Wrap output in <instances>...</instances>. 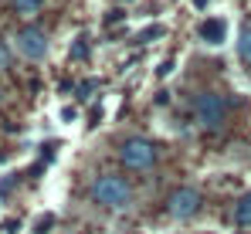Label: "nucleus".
Segmentation results:
<instances>
[{
  "mask_svg": "<svg viewBox=\"0 0 251 234\" xmlns=\"http://www.w3.org/2000/svg\"><path fill=\"white\" fill-rule=\"evenodd\" d=\"M194 34H197V41L204 48H224V44L234 41V24H231V17L224 10H210V14H204L197 21Z\"/></svg>",
  "mask_w": 251,
  "mask_h": 234,
  "instance_id": "1",
  "label": "nucleus"
},
{
  "mask_svg": "<svg viewBox=\"0 0 251 234\" xmlns=\"http://www.w3.org/2000/svg\"><path fill=\"white\" fill-rule=\"evenodd\" d=\"M92 197H95V204H102L105 210H126L129 200H132V190H129V183H126L123 177L102 173V177H95V183H92Z\"/></svg>",
  "mask_w": 251,
  "mask_h": 234,
  "instance_id": "2",
  "label": "nucleus"
},
{
  "mask_svg": "<svg viewBox=\"0 0 251 234\" xmlns=\"http://www.w3.org/2000/svg\"><path fill=\"white\" fill-rule=\"evenodd\" d=\"M194 116H197V122H201L204 129H221V126L227 122V99L217 95V92H204V95H197V102H194Z\"/></svg>",
  "mask_w": 251,
  "mask_h": 234,
  "instance_id": "3",
  "label": "nucleus"
},
{
  "mask_svg": "<svg viewBox=\"0 0 251 234\" xmlns=\"http://www.w3.org/2000/svg\"><path fill=\"white\" fill-rule=\"evenodd\" d=\"M14 48H17V54L27 58V61H44L48 51H51V41H48V34H44L41 27H24V31H17Z\"/></svg>",
  "mask_w": 251,
  "mask_h": 234,
  "instance_id": "4",
  "label": "nucleus"
},
{
  "mask_svg": "<svg viewBox=\"0 0 251 234\" xmlns=\"http://www.w3.org/2000/svg\"><path fill=\"white\" fill-rule=\"evenodd\" d=\"M123 163L129 170H153V163H156V150H153V143L150 139H139V136H132V139H126L123 143Z\"/></svg>",
  "mask_w": 251,
  "mask_h": 234,
  "instance_id": "5",
  "label": "nucleus"
},
{
  "mask_svg": "<svg viewBox=\"0 0 251 234\" xmlns=\"http://www.w3.org/2000/svg\"><path fill=\"white\" fill-rule=\"evenodd\" d=\"M197 210H201V194H197L194 187H180L176 194L170 197V214H173L176 221H190Z\"/></svg>",
  "mask_w": 251,
  "mask_h": 234,
  "instance_id": "6",
  "label": "nucleus"
},
{
  "mask_svg": "<svg viewBox=\"0 0 251 234\" xmlns=\"http://www.w3.org/2000/svg\"><path fill=\"white\" fill-rule=\"evenodd\" d=\"M170 27L167 24H160V21H150V24H139L136 27V41L139 44H156V41H167Z\"/></svg>",
  "mask_w": 251,
  "mask_h": 234,
  "instance_id": "7",
  "label": "nucleus"
},
{
  "mask_svg": "<svg viewBox=\"0 0 251 234\" xmlns=\"http://www.w3.org/2000/svg\"><path fill=\"white\" fill-rule=\"evenodd\" d=\"M234 48H238V58L251 65V27H241L238 34H234Z\"/></svg>",
  "mask_w": 251,
  "mask_h": 234,
  "instance_id": "8",
  "label": "nucleus"
},
{
  "mask_svg": "<svg viewBox=\"0 0 251 234\" xmlns=\"http://www.w3.org/2000/svg\"><path fill=\"white\" fill-rule=\"evenodd\" d=\"M234 217H238V224L241 228H251V190L241 200H238V210H234Z\"/></svg>",
  "mask_w": 251,
  "mask_h": 234,
  "instance_id": "9",
  "label": "nucleus"
},
{
  "mask_svg": "<svg viewBox=\"0 0 251 234\" xmlns=\"http://www.w3.org/2000/svg\"><path fill=\"white\" fill-rule=\"evenodd\" d=\"M176 65H180V58H163V61H156V72H153V78H156V81L170 78L173 72H176Z\"/></svg>",
  "mask_w": 251,
  "mask_h": 234,
  "instance_id": "10",
  "label": "nucleus"
},
{
  "mask_svg": "<svg viewBox=\"0 0 251 234\" xmlns=\"http://www.w3.org/2000/svg\"><path fill=\"white\" fill-rule=\"evenodd\" d=\"M14 10H17L21 17H34V14L41 10V0H14Z\"/></svg>",
  "mask_w": 251,
  "mask_h": 234,
  "instance_id": "11",
  "label": "nucleus"
},
{
  "mask_svg": "<svg viewBox=\"0 0 251 234\" xmlns=\"http://www.w3.org/2000/svg\"><path fill=\"white\" fill-rule=\"evenodd\" d=\"M58 116H61V126H75V122H78V109H75V105H61Z\"/></svg>",
  "mask_w": 251,
  "mask_h": 234,
  "instance_id": "12",
  "label": "nucleus"
},
{
  "mask_svg": "<svg viewBox=\"0 0 251 234\" xmlns=\"http://www.w3.org/2000/svg\"><path fill=\"white\" fill-rule=\"evenodd\" d=\"M51 224H54V217H51V214L38 217V221H34V234H48V231H51Z\"/></svg>",
  "mask_w": 251,
  "mask_h": 234,
  "instance_id": "13",
  "label": "nucleus"
},
{
  "mask_svg": "<svg viewBox=\"0 0 251 234\" xmlns=\"http://www.w3.org/2000/svg\"><path fill=\"white\" fill-rule=\"evenodd\" d=\"M7 58H10V54H7V48L0 44V68H7Z\"/></svg>",
  "mask_w": 251,
  "mask_h": 234,
  "instance_id": "14",
  "label": "nucleus"
},
{
  "mask_svg": "<svg viewBox=\"0 0 251 234\" xmlns=\"http://www.w3.org/2000/svg\"><path fill=\"white\" fill-rule=\"evenodd\" d=\"M194 3H197V7H201V10H204V7H207L210 0H194Z\"/></svg>",
  "mask_w": 251,
  "mask_h": 234,
  "instance_id": "15",
  "label": "nucleus"
},
{
  "mask_svg": "<svg viewBox=\"0 0 251 234\" xmlns=\"http://www.w3.org/2000/svg\"><path fill=\"white\" fill-rule=\"evenodd\" d=\"M170 3H180V0H170Z\"/></svg>",
  "mask_w": 251,
  "mask_h": 234,
  "instance_id": "16",
  "label": "nucleus"
}]
</instances>
